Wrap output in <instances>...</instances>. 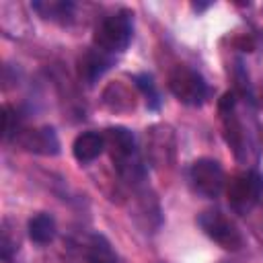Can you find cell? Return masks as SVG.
<instances>
[{
    "instance_id": "14",
    "label": "cell",
    "mask_w": 263,
    "mask_h": 263,
    "mask_svg": "<svg viewBox=\"0 0 263 263\" xmlns=\"http://www.w3.org/2000/svg\"><path fill=\"white\" fill-rule=\"evenodd\" d=\"M134 82L142 90V95L146 97L148 109H158L160 107V95H158V88H156L152 76L150 74H136L134 76Z\"/></svg>"
},
{
    "instance_id": "11",
    "label": "cell",
    "mask_w": 263,
    "mask_h": 263,
    "mask_svg": "<svg viewBox=\"0 0 263 263\" xmlns=\"http://www.w3.org/2000/svg\"><path fill=\"white\" fill-rule=\"evenodd\" d=\"M27 230H29V238L35 245H49L58 234V224L51 214L39 212L29 220Z\"/></svg>"
},
{
    "instance_id": "2",
    "label": "cell",
    "mask_w": 263,
    "mask_h": 263,
    "mask_svg": "<svg viewBox=\"0 0 263 263\" xmlns=\"http://www.w3.org/2000/svg\"><path fill=\"white\" fill-rule=\"evenodd\" d=\"M132 37H134V12L127 8H119L97 23L92 43L97 49L115 55L129 47Z\"/></svg>"
},
{
    "instance_id": "3",
    "label": "cell",
    "mask_w": 263,
    "mask_h": 263,
    "mask_svg": "<svg viewBox=\"0 0 263 263\" xmlns=\"http://www.w3.org/2000/svg\"><path fill=\"white\" fill-rule=\"evenodd\" d=\"M168 88L177 101L189 107H201L205 99L210 97V86L205 78L189 68V66H177L168 76Z\"/></svg>"
},
{
    "instance_id": "15",
    "label": "cell",
    "mask_w": 263,
    "mask_h": 263,
    "mask_svg": "<svg viewBox=\"0 0 263 263\" xmlns=\"http://www.w3.org/2000/svg\"><path fill=\"white\" fill-rule=\"evenodd\" d=\"M2 247H0V257H2V261L4 263H10L12 261V257H14V253H16V249H18V245H16V240H12L10 238V232L4 228L2 230V242H0Z\"/></svg>"
},
{
    "instance_id": "9",
    "label": "cell",
    "mask_w": 263,
    "mask_h": 263,
    "mask_svg": "<svg viewBox=\"0 0 263 263\" xmlns=\"http://www.w3.org/2000/svg\"><path fill=\"white\" fill-rule=\"evenodd\" d=\"M105 148H107L105 134L95 132V129L78 134L72 142V154L80 164H88V162L97 160L105 152Z\"/></svg>"
},
{
    "instance_id": "4",
    "label": "cell",
    "mask_w": 263,
    "mask_h": 263,
    "mask_svg": "<svg viewBox=\"0 0 263 263\" xmlns=\"http://www.w3.org/2000/svg\"><path fill=\"white\" fill-rule=\"evenodd\" d=\"M197 224L205 236L226 251H238L245 245V236L238 226L220 210H205L197 216Z\"/></svg>"
},
{
    "instance_id": "7",
    "label": "cell",
    "mask_w": 263,
    "mask_h": 263,
    "mask_svg": "<svg viewBox=\"0 0 263 263\" xmlns=\"http://www.w3.org/2000/svg\"><path fill=\"white\" fill-rule=\"evenodd\" d=\"M16 142L33 154H41V156H55L60 154V140L58 134L51 125H43V127H35V129H23L21 136L16 138Z\"/></svg>"
},
{
    "instance_id": "1",
    "label": "cell",
    "mask_w": 263,
    "mask_h": 263,
    "mask_svg": "<svg viewBox=\"0 0 263 263\" xmlns=\"http://www.w3.org/2000/svg\"><path fill=\"white\" fill-rule=\"evenodd\" d=\"M105 142H107V150L111 154L113 166L117 168L119 177L132 185H138L140 181H144L146 166L140 158L136 136L127 127L115 125L105 132Z\"/></svg>"
},
{
    "instance_id": "5",
    "label": "cell",
    "mask_w": 263,
    "mask_h": 263,
    "mask_svg": "<svg viewBox=\"0 0 263 263\" xmlns=\"http://www.w3.org/2000/svg\"><path fill=\"white\" fill-rule=\"evenodd\" d=\"M263 175L259 171H245L236 175L228 185V205L234 214L247 216L261 199Z\"/></svg>"
},
{
    "instance_id": "8",
    "label": "cell",
    "mask_w": 263,
    "mask_h": 263,
    "mask_svg": "<svg viewBox=\"0 0 263 263\" xmlns=\"http://www.w3.org/2000/svg\"><path fill=\"white\" fill-rule=\"evenodd\" d=\"M113 64H115V55L105 53L97 47H90L78 60V76H80V80H84L86 86H92L99 78H103V74Z\"/></svg>"
},
{
    "instance_id": "6",
    "label": "cell",
    "mask_w": 263,
    "mask_h": 263,
    "mask_svg": "<svg viewBox=\"0 0 263 263\" xmlns=\"http://www.w3.org/2000/svg\"><path fill=\"white\" fill-rule=\"evenodd\" d=\"M189 183L197 195L214 199L224 189V183H226L224 168L216 158H208V156L197 158L189 166Z\"/></svg>"
},
{
    "instance_id": "13",
    "label": "cell",
    "mask_w": 263,
    "mask_h": 263,
    "mask_svg": "<svg viewBox=\"0 0 263 263\" xmlns=\"http://www.w3.org/2000/svg\"><path fill=\"white\" fill-rule=\"evenodd\" d=\"M23 132V115L6 105L4 107V115H2V134H4V140H12V138H18Z\"/></svg>"
},
{
    "instance_id": "10",
    "label": "cell",
    "mask_w": 263,
    "mask_h": 263,
    "mask_svg": "<svg viewBox=\"0 0 263 263\" xmlns=\"http://www.w3.org/2000/svg\"><path fill=\"white\" fill-rule=\"evenodd\" d=\"M31 8L43 18V21H51L58 25H68L74 21V10L76 4L70 0H37L31 2Z\"/></svg>"
},
{
    "instance_id": "12",
    "label": "cell",
    "mask_w": 263,
    "mask_h": 263,
    "mask_svg": "<svg viewBox=\"0 0 263 263\" xmlns=\"http://www.w3.org/2000/svg\"><path fill=\"white\" fill-rule=\"evenodd\" d=\"M86 261L88 263H119L113 245L103 234H92L86 245Z\"/></svg>"
}]
</instances>
